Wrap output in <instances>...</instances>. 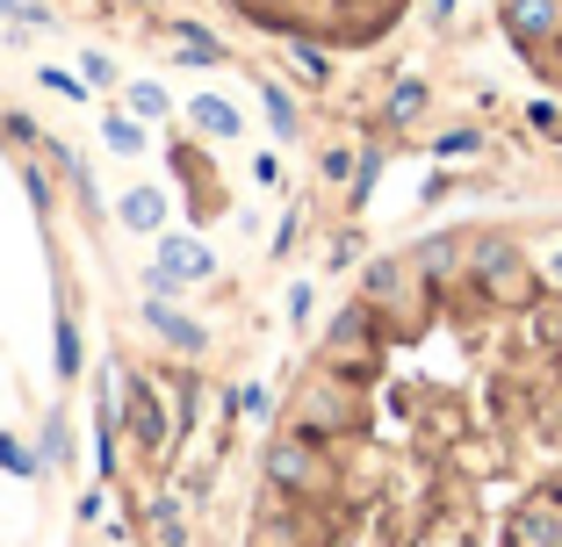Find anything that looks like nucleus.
<instances>
[{
    "label": "nucleus",
    "mask_w": 562,
    "mask_h": 547,
    "mask_svg": "<svg viewBox=\"0 0 562 547\" xmlns=\"http://www.w3.org/2000/svg\"><path fill=\"white\" fill-rule=\"evenodd\" d=\"M267 482L274 490H289V498H325L331 490V454H325V440H311V432H274L267 440Z\"/></svg>",
    "instance_id": "obj_1"
},
{
    "label": "nucleus",
    "mask_w": 562,
    "mask_h": 547,
    "mask_svg": "<svg viewBox=\"0 0 562 547\" xmlns=\"http://www.w3.org/2000/svg\"><path fill=\"white\" fill-rule=\"evenodd\" d=\"M469 274H476V288L491 303H527L533 296L527 252H519L513 238H476V246H469Z\"/></svg>",
    "instance_id": "obj_2"
},
{
    "label": "nucleus",
    "mask_w": 562,
    "mask_h": 547,
    "mask_svg": "<svg viewBox=\"0 0 562 547\" xmlns=\"http://www.w3.org/2000/svg\"><path fill=\"white\" fill-rule=\"evenodd\" d=\"M325 361L353 381L375 367V310H368V303H347V310H339V324L325 332Z\"/></svg>",
    "instance_id": "obj_3"
},
{
    "label": "nucleus",
    "mask_w": 562,
    "mask_h": 547,
    "mask_svg": "<svg viewBox=\"0 0 562 547\" xmlns=\"http://www.w3.org/2000/svg\"><path fill=\"white\" fill-rule=\"evenodd\" d=\"M497 22H505V36H513L519 50H548L562 36V0H505Z\"/></svg>",
    "instance_id": "obj_4"
},
{
    "label": "nucleus",
    "mask_w": 562,
    "mask_h": 547,
    "mask_svg": "<svg viewBox=\"0 0 562 547\" xmlns=\"http://www.w3.org/2000/svg\"><path fill=\"white\" fill-rule=\"evenodd\" d=\"M123 432H131L145 454H166L173 440H181V432L166 425V403H159V389H151V381H131V403H123Z\"/></svg>",
    "instance_id": "obj_5"
},
{
    "label": "nucleus",
    "mask_w": 562,
    "mask_h": 547,
    "mask_svg": "<svg viewBox=\"0 0 562 547\" xmlns=\"http://www.w3.org/2000/svg\"><path fill=\"white\" fill-rule=\"evenodd\" d=\"M145 324H151V332H159L173 353H188V361H202V353H210V332H202L188 310H173L166 296H151V303H145Z\"/></svg>",
    "instance_id": "obj_6"
},
{
    "label": "nucleus",
    "mask_w": 562,
    "mask_h": 547,
    "mask_svg": "<svg viewBox=\"0 0 562 547\" xmlns=\"http://www.w3.org/2000/svg\"><path fill=\"white\" fill-rule=\"evenodd\" d=\"M513 547H562V498H527L513 512Z\"/></svg>",
    "instance_id": "obj_7"
},
{
    "label": "nucleus",
    "mask_w": 562,
    "mask_h": 547,
    "mask_svg": "<svg viewBox=\"0 0 562 547\" xmlns=\"http://www.w3.org/2000/svg\"><path fill=\"white\" fill-rule=\"evenodd\" d=\"M159 266H166V274H181V282L195 288V282H210V274H216V252L202 246V238H188V231H166L159 238Z\"/></svg>",
    "instance_id": "obj_8"
},
{
    "label": "nucleus",
    "mask_w": 562,
    "mask_h": 547,
    "mask_svg": "<svg viewBox=\"0 0 562 547\" xmlns=\"http://www.w3.org/2000/svg\"><path fill=\"white\" fill-rule=\"evenodd\" d=\"M404 296H412V266L404 260H361V303L368 310H390Z\"/></svg>",
    "instance_id": "obj_9"
},
{
    "label": "nucleus",
    "mask_w": 562,
    "mask_h": 547,
    "mask_svg": "<svg viewBox=\"0 0 562 547\" xmlns=\"http://www.w3.org/2000/svg\"><path fill=\"white\" fill-rule=\"evenodd\" d=\"M188 123H195L202 137H224V145H238V137H246V116H238L224 94H195V101H188Z\"/></svg>",
    "instance_id": "obj_10"
},
{
    "label": "nucleus",
    "mask_w": 562,
    "mask_h": 547,
    "mask_svg": "<svg viewBox=\"0 0 562 547\" xmlns=\"http://www.w3.org/2000/svg\"><path fill=\"white\" fill-rule=\"evenodd\" d=\"M116 216H123V231L159 238V231H166V195H159V187H131V195L116 202Z\"/></svg>",
    "instance_id": "obj_11"
},
{
    "label": "nucleus",
    "mask_w": 562,
    "mask_h": 547,
    "mask_svg": "<svg viewBox=\"0 0 562 547\" xmlns=\"http://www.w3.org/2000/svg\"><path fill=\"white\" fill-rule=\"evenodd\" d=\"M145 526H151V540H159V547H188V512H181V498H173V490L145 498Z\"/></svg>",
    "instance_id": "obj_12"
},
{
    "label": "nucleus",
    "mask_w": 562,
    "mask_h": 547,
    "mask_svg": "<svg viewBox=\"0 0 562 547\" xmlns=\"http://www.w3.org/2000/svg\"><path fill=\"white\" fill-rule=\"evenodd\" d=\"M476 151H483V130H476V123H454V130L432 137V159H440V167H469Z\"/></svg>",
    "instance_id": "obj_13"
},
{
    "label": "nucleus",
    "mask_w": 562,
    "mask_h": 547,
    "mask_svg": "<svg viewBox=\"0 0 562 547\" xmlns=\"http://www.w3.org/2000/svg\"><path fill=\"white\" fill-rule=\"evenodd\" d=\"M260 109H267V123H274L281 137H303V109H296V94H289L281 80H267V87H260Z\"/></svg>",
    "instance_id": "obj_14"
},
{
    "label": "nucleus",
    "mask_w": 562,
    "mask_h": 547,
    "mask_svg": "<svg viewBox=\"0 0 562 547\" xmlns=\"http://www.w3.org/2000/svg\"><path fill=\"white\" fill-rule=\"evenodd\" d=\"M123 94H131V116L137 123H166V116H173V94H166L159 80H131Z\"/></svg>",
    "instance_id": "obj_15"
},
{
    "label": "nucleus",
    "mask_w": 562,
    "mask_h": 547,
    "mask_svg": "<svg viewBox=\"0 0 562 547\" xmlns=\"http://www.w3.org/2000/svg\"><path fill=\"white\" fill-rule=\"evenodd\" d=\"M418 109H426V80H397L390 94H382V123H397V130L418 116Z\"/></svg>",
    "instance_id": "obj_16"
},
{
    "label": "nucleus",
    "mask_w": 562,
    "mask_h": 547,
    "mask_svg": "<svg viewBox=\"0 0 562 547\" xmlns=\"http://www.w3.org/2000/svg\"><path fill=\"white\" fill-rule=\"evenodd\" d=\"M101 145L123 151V159H137V151H145V123L137 116H101Z\"/></svg>",
    "instance_id": "obj_17"
},
{
    "label": "nucleus",
    "mask_w": 562,
    "mask_h": 547,
    "mask_svg": "<svg viewBox=\"0 0 562 547\" xmlns=\"http://www.w3.org/2000/svg\"><path fill=\"white\" fill-rule=\"evenodd\" d=\"M173 44H181V58H195V66H224V44L202 36L195 22H173Z\"/></svg>",
    "instance_id": "obj_18"
},
{
    "label": "nucleus",
    "mask_w": 562,
    "mask_h": 547,
    "mask_svg": "<svg viewBox=\"0 0 562 547\" xmlns=\"http://www.w3.org/2000/svg\"><path fill=\"white\" fill-rule=\"evenodd\" d=\"M80 324H72V317H58V381H80Z\"/></svg>",
    "instance_id": "obj_19"
},
{
    "label": "nucleus",
    "mask_w": 562,
    "mask_h": 547,
    "mask_svg": "<svg viewBox=\"0 0 562 547\" xmlns=\"http://www.w3.org/2000/svg\"><path fill=\"white\" fill-rule=\"evenodd\" d=\"M375 181H382V151H361V167H353V187H347V209H368Z\"/></svg>",
    "instance_id": "obj_20"
},
{
    "label": "nucleus",
    "mask_w": 562,
    "mask_h": 547,
    "mask_svg": "<svg viewBox=\"0 0 562 547\" xmlns=\"http://www.w3.org/2000/svg\"><path fill=\"white\" fill-rule=\"evenodd\" d=\"M353 167H361V151H353V145H331L325 159H317V173H325L331 187H353Z\"/></svg>",
    "instance_id": "obj_21"
},
{
    "label": "nucleus",
    "mask_w": 562,
    "mask_h": 547,
    "mask_svg": "<svg viewBox=\"0 0 562 547\" xmlns=\"http://www.w3.org/2000/svg\"><path fill=\"white\" fill-rule=\"evenodd\" d=\"M0 468H8V476H22V482H36V468H44V461H36V454L22 447L15 432H0Z\"/></svg>",
    "instance_id": "obj_22"
},
{
    "label": "nucleus",
    "mask_w": 562,
    "mask_h": 547,
    "mask_svg": "<svg viewBox=\"0 0 562 547\" xmlns=\"http://www.w3.org/2000/svg\"><path fill=\"white\" fill-rule=\"evenodd\" d=\"M289 58H296V72H303V80H317V87L331 80V58H325L317 44H303V36H289Z\"/></svg>",
    "instance_id": "obj_23"
},
{
    "label": "nucleus",
    "mask_w": 562,
    "mask_h": 547,
    "mask_svg": "<svg viewBox=\"0 0 562 547\" xmlns=\"http://www.w3.org/2000/svg\"><path fill=\"white\" fill-rule=\"evenodd\" d=\"M66 454H72V440H66V418H50V425H44V440H36V461H44V468H58Z\"/></svg>",
    "instance_id": "obj_24"
},
{
    "label": "nucleus",
    "mask_w": 562,
    "mask_h": 547,
    "mask_svg": "<svg viewBox=\"0 0 562 547\" xmlns=\"http://www.w3.org/2000/svg\"><path fill=\"white\" fill-rule=\"evenodd\" d=\"M454 260H462V252H454V238H432V246H418V274H432V282H440Z\"/></svg>",
    "instance_id": "obj_25"
},
{
    "label": "nucleus",
    "mask_w": 562,
    "mask_h": 547,
    "mask_svg": "<svg viewBox=\"0 0 562 547\" xmlns=\"http://www.w3.org/2000/svg\"><path fill=\"white\" fill-rule=\"evenodd\" d=\"M36 80H44V87H50V94H58V101H87V94H94V87H87L80 72H58V66H44V72H36Z\"/></svg>",
    "instance_id": "obj_26"
},
{
    "label": "nucleus",
    "mask_w": 562,
    "mask_h": 547,
    "mask_svg": "<svg viewBox=\"0 0 562 547\" xmlns=\"http://www.w3.org/2000/svg\"><path fill=\"white\" fill-rule=\"evenodd\" d=\"M80 80L87 87H116V58H109V50H87V58H80Z\"/></svg>",
    "instance_id": "obj_27"
},
{
    "label": "nucleus",
    "mask_w": 562,
    "mask_h": 547,
    "mask_svg": "<svg viewBox=\"0 0 562 547\" xmlns=\"http://www.w3.org/2000/svg\"><path fill=\"white\" fill-rule=\"evenodd\" d=\"M281 310H289V324H303V317H311V282H289V296H281Z\"/></svg>",
    "instance_id": "obj_28"
},
{
    "label": "nucleus",
    "mask_w": 562,
    "mask_h": 547,
    "mask_svg": "<svg viewBox=\"0 0 562 547\" xmlns=\"http://www.w3.org/2000/svg\"><path fill=\"white\" fill-rule=\"evenodd\" d=\"M238 411H246V418H267V381H238Z\"/></svg>",
    "instance_id": "obj_29"
},
{
    "label": "nucleus",
    "mask_w": 562,
    "mask_h": 547,
    "mask_svg": "<svg viewBox=\"0 0 562 547\" xmlns=\"http://www.w3.org/2000/svg\"><path fill=\"white\" fill-rule=\"evenodd\" d=\"M145 288H151V296H166V303H173V296H181V274H166V266H151V274H145Z\"/></svg>",
    "instance_id": "obj_30"
},
{
    "label": "nucleus",
    "mask_w": 562,
    "mask_h": 547,
    "mask_svg": "<svg viewBox=\"0 0 562 547\" xmlns=\"http://www.w3.org/2000/svg\"><path fill=\"white\" fill-rule=\"evenodd\" d=\"M331 266H361V238H331Z\"/></svg>",
    "instance_id": "obj_31"
},
{
    "label": "nucleus",
    "mask_w": 562,
    "mask_h": 547,
    "mask_svg": "<svg viewBox=\"0 0 562 547\" xmlns=\"http://www.w3.org/2000/svg\"><path fill=\"white\" fill-rule=\"evenodd\" d=\"M22 187H30V202H36V209H50V181H44L36 167H22Z\"/></svg>",
    "instance_id": "obj_32"
},
{
    "label": "nucleus",
    "mask_w": 562,
    "mask_h": 547,
    "mask_svg": "<svg viewBox=\"0 0 562 547\" xmlns=\"http://www.w3.org/2000/svg\"><path fill=\"white\" fill-rule=\"evenodd\" d=\"M0 15H15V22H50L36 0H0Z\"/></svg>",
    "instance_id": "obj_33"
},
{
    "label": "nucleus",
    "mask_w": 562,
    "mask_h": 547,
    "mask_svg": "<svg viewBox=\"0 0 562 547\" xmlns=\"http://www.w3.org/2000/svg\"><path fill=\"white\" fill-rule=\"evenodd\" d=\"M252 181H260V187L281 181V159H274V151H260V159H252Z\"/></svg>",
    "instance_id": "obj_34"
},
{
    "label": "nucleus",
    "mask_w": 562,
    "mask_h": 547,
    "mask_svg": "<svg viewBox=\"0 0 562 547\" xmlns=\"http://www.w3.org/2000/svg\"><path fill=\"white\" fill-rule=\"evenodd\" d=\"M454 8H462V0H426V15H432V22H454Z\"/></svg>",
    "instance_id": "obj_35"
},
{
    "label": "nucleus",
    "mask_w": 562,
    "mask_h": 547,
    "mask_svg": "<svg viewBox=\"0 0 562 547\" xmlns=\"http://www.w3.org/2000/svg\"><path fill=\"white\" fill-rule=\"evenodd\" d=\"M548 282L562 288V238H555V246H548Z\"/></svg>",
    "instance_id": "obj_36"
},
{
    "label": "nucleus",
    "mask_w": 562,
    "mask_h": 547,
    "mask_svg": "<svg viewBox=\"0 0 562 547\" xmlns=\"http://www.w3.org/2000/svg\"><path fill=\"white\" fill-rule=\"evenodd\" d=\"M252 8H289V0H252Z\"/></svg>",
    "instance_id": "obj_37"
}]
</instances>
